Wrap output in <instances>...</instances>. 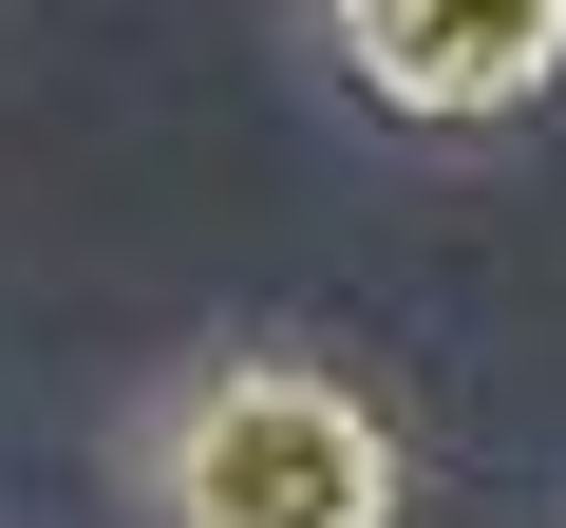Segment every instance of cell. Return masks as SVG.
<instances>
[{"instance_id": "obj_1", "label": "cell", "mask_w": 566, "mask_h": 528, "mask_svg": "<svg viewBox=\"0 0 566 528\" xmlns=\"http://www.w3.org/2000/svg\"><path fill=\"white\" fill-rule=\"evenodd\" d=\"M151 528H416V434L340 359H189L133 434Z\"/></svg>"}, {"instance_id": "obj_2", "label": "cell", "mask_w": 566, "mask_h": 528, "mask_svg": "<svg viewBox=\"0 0 566 528\" xmlns=\"http://www.w3.org/2000/svg\"><path fill=\"white\" fill-rule=\"evenodd\" d=\"M322 57L397 133H510L566 95V0H322Z\"/></svg>"}]
</instances>
